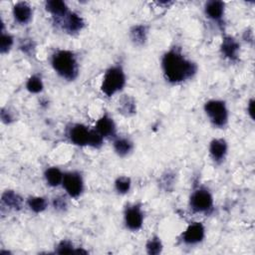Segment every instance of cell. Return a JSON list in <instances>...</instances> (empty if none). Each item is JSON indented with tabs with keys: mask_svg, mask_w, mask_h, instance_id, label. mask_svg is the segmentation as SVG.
Here are the masks:
<instances>
[{
	"mask_svg": "<svg viewBox=\"0 0 255 255\" xmlns=\"http://www.w3.org/2000/svg\"><path fill=\"white\" fill-rule=\"evenodd\" d=\"M52 66L61 77L67 80L72 81L78 76V62L71 51H57L52 57Z\"/></svg>",
	"mask_w": 255,
	"mask_h": 255,
	"instance_id": "7a4b0ae2",
	"label": "cell"
},
{
	"mask_svg": "<svg viewBox=\"0 0 255 255\" xmlns=\"http://www.w3.org/2000/svg\"><path fill=\"white\" fill-rule=\"evenodd\" d=\"M114 149L119 155L125 156L131 153L133 149V144L127 139H118L114 142Z\"/></svg>",
	"mask_w": 255,
	"mask_h": 255,
	"instance_id": "ffe728a7",
	"label": "cell"
},
{
	"mask_svg": "<svg viewBox=\"0 0 255 255\" xmlns=\"http://www.w3.org/2000/svg\"><path fill=\"white\" fill-rule=\"evenodd\" d=\"M238 51H239L238 42L231 36L224 37L222 44H221L222 54L230 60H235L237 58Z\"/></svg>",
	"mask_w": 255,
	"mask_h": 255,
	"instance_id": "7c38bea8",
	"label": "cell"
},
{
	"mask_svg": "<svg viewBox=\"0 0 255 255\" xmlns=\"http://www.w3.org/2000/svg\"><path fill=\"white\" fill-rule=\"evenodd\" d=\"M213 205V199L207 190L200 189L194 192L191 198V206L195 211L206 212L211 209Z\"/></svg>",
	"mask_w": 255,
	"mask_h": 255,
	"instance_id": "5b68a950",
	"label": "cell"
},
{
	"mask_svg": "<svg viewBox=\"0 0 255 255\" xmlns=\"http://www.w3.org/2000/svg\"><path fill=\"white\" fill-rule=\"evenodd\" d=\"M247 110H248V114L251 117V119H254V100L253 99L249 101Z\"/></svg>",
	"mask_w": 255,
	"mask_h": 255,
	"instance_id": "4dcf8cb0",
	"label": "cell"
},
{
	"mask_svg": "<svg viewBox=\"0 0 255 255\" xmlns=\"http://www.w3.org/2000/svg\"><path fill=\"white\" fill-rule=\"evenodd\" d=\"M161 65L166 80L174 84L182 83L197 73V65L175 49L164 54Z\"/></svg>",
	"mask_w": 255,
	"mask_h": 255,
	"instance_id": "6da1fadb",
	"label": "cell"
},
{
	"mask_svg": "<svg viewBox=\"0 0 255 255\" xmlns=\"http://www.w3.org/2000/svg\"><path fill=\"white\" fill-rule=\"evenodd\" d=\"M121 106H122V113L125 115H130V114H134L136 111V105L135 102L129 98L126 97L121 101Z\"/></svg>",
	"mask_w": 255,
	"mask_h": 255,
	"instance_id": "484cf974",
	"label": "cell"
},
{
	"mask_svg": "<svg viewBox=\"0 0 255 255\" xmlns=\"http://www.w3.org/2000/svg\"><path fill=\"white\" fill-rule=\"evenodd\" d=\"M103 139L104 138L96 130H91L89 146H91L93 148H100L103 144Z\"/></svg>",
	"mask_w": 255,
	"mask_h": 255,
	"instance_id": "4316f807",
	"label": "cell"
},
{
	"mask_svg": "<svg viewBox=\"0 0 255 255\" xmlns=\"http://www.w3.org/2000/svg\"><path fill=\"white\" fill-rule=\"evenodd\" d=\"M2 203L12 209H20L22 207V199L19 195L14 193L13 191H6L2 195Z\"/></svg>",
	"mask_w": 255,
	"mask_h": 255,
	"instance_id": "e0dca14e",
	"label": "cell"
},
{
	"mask_svg": "<svg viewBox=\"0 0 255 255\" xmlns=\"http://www.w3.org/2000/svg\"><path fill=\"white\" fill-rule=\"evenodd\" d=\"M125 220L127 226L131 230H138L142 227L144 221V214L141 208L137 205L127 208L125 213Z\"/></svg>",
	"mask_w": 255,
	"mask_h": 255,
	"instance_id": "9c48e42d",
	"label": "cell"
},
{
	"mask_svg": "<svg viewBox=\"0 0 255 255\" xmlns=\"http://www.w3.org/2000/svg\"><path fill=\"white\" fill-rule=\"evenodd\" d=\"M45 7L47 11H49L52 15L56 17H65L69 13L67 4L64 1H60V0H51V1H47Z\"/></svg>",
	"mask_w": 255,
	"mask_h": 255,
	"instance_id": "2e32d148",
	"label": "cell"
},
{
	"mask_svg": "<svg viewBox=\"0 0 255 255\" xmlns=\"http://www.w3.org/2000/svg\"><path fill=\"white\" fill-rule=\"evenodd\" d=\"M13 15L17 22L26 24L32 17L31 6L27 2H18L13 7Z\"/></svg>",
	"mask_w": 255,
	"mask_h": 255,
	"instance_id": "8fae6325",
	"label": "cell"
},
{
	"mask_svg": "<svg viewBox=\"0 0 255 255\" xmlns=\"http://www.w3.org/2000/svg\"><path fill=\"white\" fill-rule=\"evenodd\" d=\"M43 87H44V85H43V82H42L41 78L38 77V76H36V75L32 76V77L28 80V82H27V84H26L27 90H28L30 93H34V94L40 93V92L43 90Z\"/></svg>",
	"mask_w": 255,
	"mask_h": 255,
	"instance_id": "7402d4cb",
	"label": "cell"
},
{
	"mask_svg": "<svg viewBox=\"0 0 255 255\" xmlns=\"http://www.w3.org/2000/svg\"><path fill=\"white\" fill-rule=\"evenodd\" d=\"M1 119H2V121L4 122V123H10L11 122V120H12V117H11V115L8 113V112H6L5 110H2L1 111Z\"/></svg>",
	"mask_w": 255,
	"mask_h": 255,
	"instance_id": "f546056e",
	"label": "cell"
},
{
	"mask_svg": "<svg viewBox=\"0 0 255 255\" xmlns=\"http://www.w3.org/2000/svg\"><path fill=\"white\" fill-rule=\"evenodd\" d=\"M64 175L57 167H50L46 169L45 172V179L49 186L51 187H58L63 182Z\"/></svg>",
	"mask_w": 255,
	"mask_h": 255,
	"instance_id": "ac0fdd59",
	"label": "cell"
},
{
	"mask_svg": "<svg viewBox=\"0 0 255 255\" xmlns=\"http://www.w3.org/2000/svg\"><path fill=\"white\" fill-rule=\"evenodd\" d=\"M132 186L131 179L128 177H120L117 179L115 183V187L118 193L120 194H127Z\"/></svg>",
	"mask_w": 255,
	"mask_h": 255,
	"instance_id": "603a6c76",
	"label": "cell"
},
{
	"mask_svg": "<svg viewBox=\"0 0 255 255\" xmlns=\"http://www.w3.org/2000/svg\"><path fill=\"white\" fill-rule=\"evenodd\" d=\"M126 84V75L120 66L111 67L105 74L102 83V92L111 97L121 91Z\"/></svg>",
	"mask_w": 255,
	"mask_h": 255,
	"instance_id": "3957f363",
	"label": "cell"
},
{
	"mask_svg": "<svg viewBox=\"0 0 255 255\" xmlns=\"http://www.w3.org/2000/svg\"><path fill=\"white\" fill-rule=\"evenodd\" d=\"M13 45V37L10 34H5L2 32L1 35V44H0V51L2 54L8 52Z\"/></svg>",
	"mask_w": 255,
	"mask_h": 255,
	"instance_id": "d4e9b609",
	"label": "cell"
},
{
	"mask_svg": "<svg viewBox=\"0 0 255 255\" xmlns=\"http://www.w3.org/2000/svg\"><path fill=\"white\" fill-rule=\"evenodd\" d=\"M209 153L212 158L216 161L221 160L224 158L227 153V144L222 139L213 140L209 146Z\"/></svg>",
	"mask_w": 255,
	"mask_h": 255,
	"instance_id": "9a60e30c",
	"label": "cell"
},
{
	"mask_svg": "<svg viewBox=\"0 0 255 255\" xmlns=\"http://www.w3.org/2000/svg\"><path fill=\"white\" fill-rule=\"evenodd\" d=\"M147 36L148 31L146 26L144 25L134 26L131 30V39L137 45H143L147 40Z\"/></svg>",
	"mask_w": 255,
	"mask_h": 255,
	"instance_id": "d6986e66",
	"label": "cell"
},
{
	"mask_svg": "<svg viewBox=\"0 0 255 255\" xmlns=\"http://www.w3.org/2000/svg\"><path fill=\"white\" fill-rule=\"evenodd\" d=\"M57 253L59 254H67V253H75V249L73 244L68 240H63L59 243L57 248Z\"/></svg>",
	"mask_w": 255,
	"mask_h": 255,
	"instance_id": "83f0119b",
	"label": "cell"
},
{
	"mask_svg": "<svg viewBox=\"0 0 255 255\" xmlns=\"http://www.w3.org/2000/svg\"><path fill=\"white\" fill-rule=\"evenodd\" d=\"M103 138L112 137L116 133V125L112 118L108 115H104L96 124L95 129Z\"/></svg>",
	"mask_w": 255,
	"mask_h": 255,
	"instance_id": "30bf717a",
	"label": "cell"
},
{
	"mask_svg": "<svg viewBox=\"0 0 255 255\" xmlns=\"http://www.w3.org/2000/svg\"><path fill=\"white\" fill-rule=\"evenodd\" d=\"M204 111L209 117L211 123L218 128H222L228 121V111L222 101L211 100L204 105Z\"/></svg>",
	"mask_w": 255,
	"mask_h": 255,
	"instance_id": "277c9868",
	"label": "cell"
},
{
	"mask_svg": "<svg viewBox=\"0 0 255 255\" xmlns=\"http://www.w3.org/2000/svg\"><path fill=\"white\" fill-rule=\"evenodd\" d=\"M27 204H28V206L30 207V209L36 213L44 211L48 205L47 201L44 198H40V197L29 198Z\"/></svg>",
	"mask_w": 255,
	"mask_h": 255,
	"instance_id": "44dd1931",
	"label": "cell"
},
{
	"mask_svg": "<svg viewBox=\"0 0 255 255\" xmlns=\"http://www.w3.org/2000/svg\"><path fill=\"white\" fill-rule=\"evenodd\" d=\"M62 184L67 194L72 198L79 197L84 189L83 179L78 173L65 174Z\"/></svg>",
	"mask_w": 255,
	"mask_h": 255,
	"instance_id": "8992f818",
	"label": "cell"
},
{
	"mask_svg": "<svg viewBox=\"0 0 255 255\" xmlns=\"http://www.w3.org/2000/svg\"><path fill=\"white\" fill-rule=\"evenodd\" d=\"M67 206V203L63 198H57L54 200V207L56 209H64Z\"/></svg>",
	"mask_w": 255,
	"mask_h": 255,
	"instance_id": "f1b7e54d",
	"label": "cell"
},
{
	"mask_svg": "<svg viewBox=\"0 0 255 255\" xmlns=\"http://www.w3.org/2000/svg\"><path fill=\"white\" fill-rule=\"evenodd\" d=\"M90 133L91 130H89L87 127L84 125H74L69 133V137L71 142L74 145L77 146H89V140H90Z\"/></svg>",
	"mask_w": 255,
	"mask_h": 255,
	"instance_id": "52a82bcc",
	"label": "cell"
},
{
	"mask_svg": "<svg viewBox=\"0 0 255 255\" xmlns=\"http://www.w3.org/2000/svg\"><path fill=\"white\" fill-rule=\"evenodd\" d=\"M205 13L208 18L219 21L224 13V3L222 1H217V0L208 1L205 5Z\"/></svg>",
	"mask_w": 255,
	"mask_h": 255,
	"instance_id": "5bb4252c",
	"label": "cell"
},
{
	"mask_svg": "<svg viewBox=\"0 0 255 255\" xmlns=\"http://www.w3.org/2000/svg\"><path fill=\"white\" fill-rule=\"evenodd\" d=\"M64 29L69 33H76L82 30L84 27V21L80 15L74 12L68 13L65 17Z\"/></svg>",
	"mask_w": 255,
	"mask_h": 255,
	"instance_id": "4fadbf2b",
	"label": "cell"
},
{
	"mask_svg": "<svg viewBox=\"0 0 255 255\" xmlns=\"http://www.w3.org/2000/svg\"><path fill=\"white\" fill-rule=\"evenodd\" d=\"M161 249H162V245L159 238L157 237L151 238L147 243V251L149 254L156 255L161 252Z\"/></svg>",
	"mask_w": 255,
	"mask_h": 255,
	"instance_id": "cb8c5ba5",
	"label": "cell"
},
{
	"mask_svg": "<svg viewBox=\"0 0 255 255\" xmlns=\"http://www.w3.org/2000/svg\"><path fill=\"white\" fill-rule=\"evenodd\" d=\"M204 238V227L201 222L192 223L185 233L183 234V240L188 244H197Z\"/></svg>",
	"mask_w": 255,
	"mask_h": 255,
	"instance_id": "ba28073f",
	"label": "cell"
}]
</instances>
